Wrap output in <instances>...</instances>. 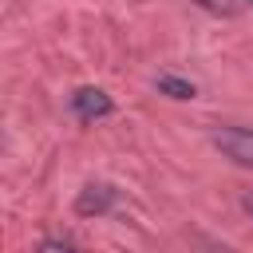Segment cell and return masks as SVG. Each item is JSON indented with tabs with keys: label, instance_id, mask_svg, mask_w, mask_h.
<instances>
[{
	"label": "cell",
	"instance_id": "3957f363",
	"mask_svg": "<svg viewBox=\"0 0 253 253\" xmlns=\"http://www.w3.org/2000/svg\"><path fill=\"white\" fill-rule=\"evenodd\" d=\"M71 111H75V119L95 123V119L115 115V99H111L107 91H99V87H79V91L71 95Z\"/></svg>",
	"mask_w": 253,
	"mask_h": 253
},
{
	"label": "cell",
	"instance_id": "52a82bcc",
	"mask_svg": "<svg viewBox=\"0 0 253 253\" xmlns=\"http://www.w3.org/2000/svg\"><path fill=\"white\" fill-rule=\"evenodd\" d=\"M241 206H245V213H253V190H249V194L241 198Z\"/></svg>",
	"mask_w": 253,
	"mask_h": 253
},
{
	"label": "cell",
	"instance_id": "277c9868",
	"mask_svg": "<svg viewBox=\"0 0 253 253\" xmlns=\"http://www.w3.org/2000/svg\"><path fill=\"white\" fill-rule=\"evenodd\" d=\"M154 87H158L162 95H170V99H194V95H198L194 83H190V79H178V75H158Z\"/></svg>",
	"mask_w": 253,
	"mask_h": 253
},
{
	"label": "cell",
	"instance_id": "8992f818",
	"mask_svg": "<svg viewBox=\"0 0 253 253\" xmlns=\"http://www.w3.org/2000/svg\"><path fill=\"white\" fill-rule=\"evenodd\" d=\"M36 253H75V245L63 241V237H43V241L36 245Z\"/></svg>",
	"mask_w": 253,
	"mask_h": 253
},
{
	"label": "cell",
	"instance_id": "6da1fadb",
	"mask_svg": "<svg viewBox=\"0 0 253 253\" xmlns=\"http://www.w3.org/2000/svg\"><path fill=\"white\" fill-rule=\"evenodd\" d=\"M213 146L233 158L237 166H253V130L249 126H221L213 130Z\"/></svg>",
	"mask_w": 253,
	"mask_h": 253
},
{
	"label": "cell",
	"instance_id": "5b68a950",
	"mask_svg": "<svg viewBox=\"0 0 253 253\" xmlns=\"http://www.w3.org/2000/svg\"><path fill=\"white\" fill-rule=\"evenodd\" d=\"M194 4L213 12V16H237V0H194Z\"/></svg>",
	"mask_w": 253,
	"mask_h": 253
},
{
	"label": "cell",
	"instance_id": "ba28073f",
	"mask_svg": "<svg viewBox=\"0 0 253 253\" xmlns=\"http://www.w3.org/2000/svg\"><path fill=\"white\" fill-rule=\"evenodd\" d=\"M249 4H253V0H249Z\"/></svg>",
	"mask_w": 253,
	"mask_h": 253
},
{
	"label": "cell",
	"instance_id": "7a4b0ae2",
	"mask_svg": "<svg viewBox=\"0 0 253 253\" xmlns=\"http://www.w3.org/2000/svg\"><path fill=\"white\" fill-rule=\"evenodd\" d=\"M115 202H119V190H115V186H107V182H91V186L79 190V198H75V213H79V217H103V213L115 210Z\"/></svg>",
	"mask_w": 253,
	"mask_h": 253
}]
</instances>
